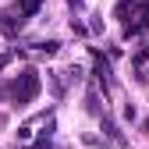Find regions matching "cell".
Returning <instances> with one entry per match:
<instances>
[{
	"label": "cell",
	"mask_w": 149,
	"mask_h": 149,
	"mask_svg": "<svg viewBox=\"0 0 149 149\" xmlns=\"http://www.w3.org/2000/svg\"><path fill=\"white\" fill-rule=\"evenodd\" d=\"M39 74L36 71H22L18 78L11 82V100H14V107H29L36 96H39Z\"/></svg>",
	"instance_id": "6da1fadb"
},
{
	"label": "cell",
	"mask_w": 149,
	"mask_h": 149,
	"mask_svg": "<svg viewBox=\"0 0 149 149\" xmlns=\"http://www.w3.org/2000/svg\"><path fill=\"white\" fill-rule=\"evenodd\" d=\"M71 7H82V0H71Z\"/></svg>",
	"instance_id": "7a4b0ae2"
}]
</instances>
